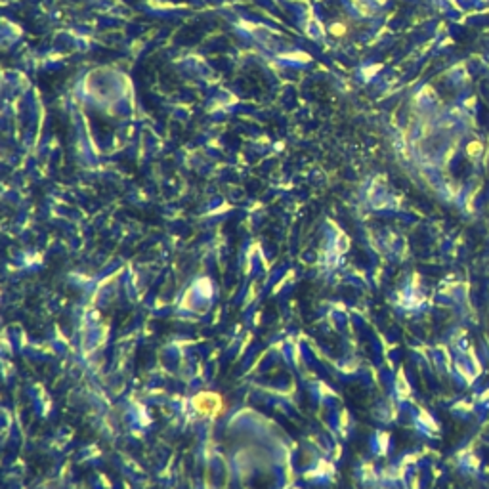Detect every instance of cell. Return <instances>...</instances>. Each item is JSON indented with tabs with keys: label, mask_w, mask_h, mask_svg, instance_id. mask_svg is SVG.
Instances as JSON below:
<instances>
[{
	"label": "cell",
	"mask_w": 489,
	"mask_h": 489,
	"mask_svg": "<svg viewBox=\"0 0 489 489\" xmlns=\"http://www.w3.org/2000/svg\"><path fill=\"white\" fill-rule=\"evenodd\" d=\"M193 409L203 417H214L224 411V399L216 392H201L193 397Z\"/></svg>",
	"instance_id": "cell-1"
}]
</instances>
